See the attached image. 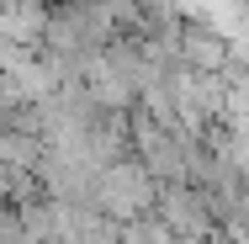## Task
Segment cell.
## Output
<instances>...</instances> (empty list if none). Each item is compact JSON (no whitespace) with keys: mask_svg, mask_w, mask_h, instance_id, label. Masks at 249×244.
Segmentation results:
<instances>
[{"mask_svg":"<svg viewBox=\"0 0 249 244\" xmlns=\"http://www.w3.org/2000/svg\"><path fill=\"white\" fill-rule=\"evenodd\" d=\"M175 53H180V64L186 69H196V75H212V69H223L228 64V38L217 32V27H207V21H180V38H175Z\"/></svg>","mask_w":249,"mask_h":244,"instance_id":"6da1fadb","label":"cell"}]
</instances>
